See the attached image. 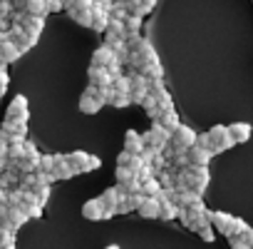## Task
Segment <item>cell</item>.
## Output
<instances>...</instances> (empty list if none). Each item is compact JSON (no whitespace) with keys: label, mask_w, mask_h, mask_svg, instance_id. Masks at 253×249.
<instances>
[{"label":"cell","mask_w":253,"mask_h":249,"mask_svg":"<svg viewBox=\"0 0 253 249\" xmlns=\"http://www.w3.org/2000/svg\"><path fill=\"white\" fill-rule=\"evenodd\" d=\"M124 150L126 152H132V155H139L144 150V140L137 130H126L124 132Z\"/></svg>","instance_id":"8fae6325"},{"label":"cell","mask_w":253,"mask_h":249,"mask_svg":"<svg viewBox=\"0 0 253 249\" xmlns=\"http://www.w3.org/2000/svg\"><path fill=\"white\" fill-rule=\"evenodd\" d=\"M139 192H142L144 197H157V194L162 192V185H159V180H157V177H149V180H144V182H142Z\"/></svg>","instance_id":"4316f807"},{"label":"cell","mask_w":253,"mask_h":249,"mask_svg":"<svg viewBox=\"0 0 253 249\" xmlns=\"http://www.w3.org/2000/svg\"><path fill=\"white\" fill-rule=\"evenodd\" d=\"M126 15H129V13H126V8H124L122 0H119V3H112V10H109V18H112V20H124Z\"/></svg>","instance_id":"836d02e7"},{"label":"cell","mask_w":253,"mask_h":249,"mask_svg":"<svg viewBox=\"0 0 253 249\" xmlns=\"http://www.w3.org/2000/svg\"><path fill=\"white\" fill-rule=\"evenodd\" d=\"M164 130H169V132H174L176 127H179V115H176V110H162V115H159V120H157Z\"/></svg>","instance_id":"d6986e66"},{"label":"cell","mask_w":253,"mask_h":249,"mask_svg":"<svg viewBox=\"0 0 253 249\" xmlns=\"http://www.w3.org/2000/svg\"><path fill=\"white\" fill-rule=\"evenodd\" d=\"M45 5H47V13H57V10L65 8V5H62V0H45Z\"/></svg>","instance_id":"c3c4849f"},{"label":"cell","mask_w":253,"mask_h":249,"mask_svg":"<svg viewBox=\"0 0 253 249\" xmlns=\"http://www.w3.org/2000/svg\"><path fill=\"white\" fill-rule=\"evenodd\" d=\"M238 239L243 242V244H248V247H253V227H246L241 234H238Z\"/></svg>","instance_id":"f6af8a7d"},{"label":"cell","mask_w":253,"mask_h":249,"mask_svg":"<svg viewBox=\"0 0 253 249\" xmlns=\"http://www.w3.org/2000/svg\"><path fill=\"white\" fill-rule=\"evenodd\" d=\"M52 167H55V157H52V155H40V160H38V172H52Z\"/></svg>","instance_id":"e575fe53"},{"label":"cell","mask_w":253,"mask_h":249,"mask_svg":"<svg viewBox=\"0 0 253 249\" xmlns=\"http://www.w3.org/2000/svg\"><path fill=\"white\" fill-rule=\"evenodd\" d=\"M8 82H10V77H8V70H0V97L5 95V90H8Z\"/></svg>","instance_id":"7dc6e473"},{"label":"cell","mask_w":253,"mask_h":249,"mask_svg":"<svg viewBox=\"0 0 253 249\" xmlns=\"http://www.w3.org/2000/svg\"><path fill=\"white\" fill-rule=\"evenodd\" d=\"M20 55H23V53L15 48V43H13V40H3V43H0V62H3V65L15 62Z\"/></svg>","instance_id":"7c38bea8"},{"label":"cell","mask_w":253,"mask_h":249,"mask_svg":"<svg viewBox=\"0 0 253 249\" xmlns=\"http://www.w3.org/2000/svg\"><path fill=\"white\" fill-rule=\"evenodd\" d=\"M25 222H28V214H25L20 207H5V219H3V224H8L13 232H18Z\"/></svg>","instance_id":"9c48e42d"},{"label":"cell","mask_w":253,"mask_h":249,"mask_svg":"<svg viewBox=\"0 0 253 249\" xmlns=\"http://www.w3.org/2000/svg\"><path fill=\"white\" fill-rule=\"evenodd\" d=\"M84 95L94 97L99 105H107V100H109V87H94V85H89V87L84 90Z\"/></svg>","instance_id":"f1b7e54d"},{"label":"cell","mask_w":253,"mask_h":249,"mask_svg":"<svg viewBox=\"0 0 253 249\" xmlns=\"http://www.w3.org/2000/svg\"><path fill=\"white\" fill-rule=\"evenodd\" d=\"M107 72H109L112 77H117V75H122V62H119V60L114 58V60H112L109 65H107Z\"/></svg>","instance_id":"bcb514c9"},{"label":"cell","mask_w":253,"mask_h":249,"mask_svg":"<svg viewBox=\"0 0 253 249\" xmlns=\"http://www.w3.org/2000/svg\"><path fill=\"white\" fill-rule=\"evenodd\" d=\"M142 165H144V162H142V157H139V155H132V160H129V165H126V167H129V170L137 175V170H139Z\"/></svg>","instance_id":"f907efd6"},{"label":"cell","mask_w":253,"mask_h":249,"mask_svg":"<svg viewBox=\"0 0 253 249\" xmlns=\"http://www.w3.org/2000/svg\"><path fill=\"white\" fill-rule=\"evenodd\" d=\"M122 23H124V30H126V33H139V30H142V15L129 13V15H126Z\"/></svg>","instance_id":"1f68e13d"},{"label":"cell","mask_w":253,"mask_h":249,"mask_svg":"<svg viewBox=\"0 0 253 249\" xmlns=\"http://www.w3.org/2000/svg\"><path fill=\"white\" fill-rule=\"evenodd\" d=\"M139 187H142V182H139V177H137V175H134V177H132L129 182H124V185H122V189H124L126 194H132V192H139Z\"/></svg>","instance_id":"ab89813d"},{"label":"cell","mask_w":253,"mask_h":249,"mask_svg":"<svg viewBox=\"0 0 253 249\" xmlns=\"http://www.w3.org/2000/svg\"><path fill=\"white\" fill-rule=\"evenodd\" d=\"M126 202L132 204V209H139V204L144 202V194L142 192H132V194H126Z\"/></svg>","instance_id":"7bdbcfd3"},{"label":"cell","mask_w":253,"mask_h":249,"mask_svg":"<svg viewBox=\"0 0 253 249\" xmlns=\"http://www.w3.org/2000/svg\"><path fill=\"white\" fill-rule=\"evenodd\" d=\"M107 105L122 110V107H129L132 100H129V95H119V92H112V90H109V100H107Z\"/></svg>","instance_id":"f546056e"},{"label":"cell","mask_w":253,"mask_h":249,"mask_svg":"<svg viewBox=\"0 0 253 249\" xmlns=\"http://www.w3.org/2000/svg\"><path fill=\"white\" fill-rule=\"evenodd\" d=\"M87 77H89V85H94V87H109L112 85V75L107 72V67H99V65H92L87 70Z\"/></svg>","instance_id":"ba28073f"},{"label":"cell","mask_w":253,"mask_h":249,"mask_svg":"<svg viewBox=\"0 0 253 249\" xmlns=\"http://www.w3.org/2000/svg\"><path fill=\"white\" fill-rule=\"evenodd\" d=\"M13 0H0V20H10L13 15Z\"/></svg>","instance_id":"74e56055"},{"label":"cell","mask_w":253,"mask_h":249,"mask_svg":"<svg viewBox=\"0 0 253 249\" xmlns=\"http://www.w3.org/2000/svg\"><path fill=\"white\" fill-rule=\"evenodd\" d=\"M196 234H199L204 242H213V239H216V237H213V227H211V224H204V227H199V229H196Z\"/></svg>","instance_id":"b9f144b4"},{"label":"cell","mask_w":253,"mask_h":249,"mask_svg":"<svg viewBox=\"0 0 253 249\" xmlns=\"http://www.w3.org/2000/svg\"><path fill=\"white\" fill-rule=\"evenodd\" d=\"M228 242H231V249H251L248 244H243L238 237H228Z\"/></svg>","instance_id":"db71d44e"},{"label":"cell","mask_w":253,"mask_h":249,"mask_svg":"<svg viewBox=\"0 0 253 249\" xmlns=\"http://www.w3.org/2000/svg\"><path fill=\"white\" fill-rule=\"evenodd\" d=\"M20 10H23V13H28V15H40V18H45V15H47V5H45V0H23Z\"/></svg>","instance_id":"e0dca14e"},{"label":"cell","mask_w":253,"mask_h":249,"mask_svg":"<svg viewBox=\"0 0 253 249\" xmlns=\"http://www.w3.org/2000/svg\"><path fill=\"white\" fill-rule=\"evenodd\" d=\"M33 192L38 194V199H40V204H45V202L50 199V185H38V187H35Z\"/></svg>","instance_id":"60d3db41"},{"label":"cell","mask_w":253,"mask_h":249,"mask_svg":"<svg viewBox=\"0 0 253 249\" xmlns=\"http://www.w3.org/2000/svg\"><path fill=\"white\" fill-rule=\"evenodd\" d=\"M124 197H126V192L122 189V185H114V187L104 189V194H102L99 199H102V204H104V207H117Z\"/></svg>","instance_id":"5bb4252c"},{"label":"cell","mask_w":253,"mask_h":249,"mask_svg":"<svg viewBox=\"0 0 253 249\" xmlns=\"http://www.w3.org/2000/svg\"><path fill=\"white\" fill-rule=\"evenodd\" d=\"M206 135H209V142H211V152H213V155L226 152V150H231V147L236 145L233 137L228 135V127H223V124H216V127H211Z\"/></svg>","instance_id":"6da1fadb"},{"label":"cell","mask_w":253,"mask_h":249,"mask_svg":"<svg viewBox=\"0 0 253 249\" xmlns=\"http://www.w3.org/2000/svg\"><path fill=\"white\" fill-rule=\"evenodd\" d=\"M246 227H248V224H246L243 219H238V217H233V234H231V237H238V234H241V232H243Z\"/></svg>","instance_id":"681fc988"},{"label":"cell","mask_w":253,"mask_h":249,"mask_svg":"<svg viewBox=\"0 0 253 249\" xmlns=\"http://www.w3.org/2000/svg\"><path fill=\"white\" fill-rule=\"evenodd\" d=\"M102 167V160L94 157V155H87V165H84V172H92V170H99Z\"/></svg>","instance_id":"ee69618b"},{"label":"cell","mask_w":253,"mask_h":249,"mask_svg":"<svg viewBox=\"0 0 253 249\" xmlns=\"http://www.w3.org/2000/svg\"><path fill=\"white\" fill-rule=\"evenodd\" d=\"M137 72H139V75H144L147 80H164V70H162L159 60H157V62H144Z\"/></svg>","instance_id":"44dd1931"},{"label":"cell","mask_w":253,"mask_h":249,"mask_svg":"<svg viewBox=\"0 0 253 249\" xmlns=\"http://www.w3.org/2000/svg\"><path fill=\"white\" fill-rule=\"evenodd\" d=\"M70 13V18L77 23V25H82V28H89L92 25V8H72V10H67Z\"/></svg>","instance_id":"ffe728a7"},{"label":"cell","mask_w":253,"mask_h":249,"mask_svg":"<svg viewBox=\"0 0 253 249\" xmlns=\"http://www.w3.org/2000/svg\"><path fill=\"white\" fill-rule=\"evenodd\" d=\"M139 217L144 219H157L159 217V199L157 197H144V202L139 204Z\"/></svg>","instance_id":"9a60e30c"},{"label":"cell","mask_w":253,"mask_h":249,"mask_svg":"<svg viewBox=\"0 0 253 249\" xmlns=\"http://www.w3.org/2000/svg\"><path fill=\"white\" fill-rule=\"evenodd\" d=\"M104 249H119V247H117V244H109V247H104Z\"/></svg>","instance_id":"680465c9"},{"label":"cell","mask_w":253,"mask_h":249,"mask_svg":"<svg viewBox=\"0 0 253 249\" xmlns=\"http://www.w3.org/2000/svg\"><path fill=\"white\" fill-rule=\"evenodd\" d=\"M194 145H199V147H206V150H211V142H209V135L204 132V135H196V142Z\"/></svg>","instance_id":"f5cc1de1"},{"label":"cell","mask_w":253,"mask_h":249,"mask_svg":"<svg viewBox=\"0 0 253 249\" xmlns=\"http://www.w3.org/2000/svg\"><path fill=\"white\" fill-rule=\"evenodd\" d=\"M251 249H253V247H251Z\"/></svg>","instance_id":"91938a15"},{"label":"cell","mask_w":253,"mask_h":249,"mask_svg":"<svg viewBox=\"0 0 253 249\" xmlns=\"http://www.w3.org/2000/svg\"><path fill=\"white\" fill-rule=\"evenodd\" d=\"M129 77L126 75H117V77H112V85H109V90L112 92H119V95H129Z\"/></svg>","instance_id":"484cf974"},{"label":"cell","mask_w":253,"mask_h":249,"mask_svg":"<svg viewBox=\"0 0 253 249\" xmlns=\"http://www.w3.org/2000/svg\"><path fill=\"white\" fill-rule=\"evenodd\" d=\"M122 3H124L126 13H134V15H142V18L152 13V8L147 3H142V0H122Z\"/></svg>","instance_id":"cb8c5ba5"},{"label":"cell","mask_w":253,"mask_h":249,"mask_svg":"<svg viewBox=\"0 0 253 249\" xmlns=\"http://www.w3.org/2000/svg\"><path fill=\"white\" fill-rule=\"evenodd\" d=\"M52 175H55V180H70V177H75V170L70 167L67 160H60V162H55Z\"/></svg>","instance_id":"d4e9b609"},{"label":"cell","mask_w":253,"mask_h":249,"mask_svg":"<svg viewBox=\"0 0 253 249\" xmlns=\"http://www.w3.org/2000/svg\"><path fill=\"white\" fill-rule=\"evenodd\" d=\"M114 177H117V185H124V182H129V180L134 177V172H132L129 167H122V165H117Z\"/></svg>","instance_id":"d6a6232c"},{"label":"cell","mask_w":253,"mask_h":249,"mask_svg":"<svg viewBox=\"0 0 253 249\" xmlns=\"http://www.w3.org/2000/svg\"><path fill=\"white\" fill-rule=\"evenodd\" d=\"M228 135L233 137V142H246L251 137V124L248 122H233L228 127Z\"/></svg>","instance_id":"ac0fdd59"},{"label":"cell","mask_w":253,"mask_h":249,"mask_svg":"<svg viewBox=\"0 0 253 249\" xmlns=\"http://www.w3.org/2000/svg\"><path fill=\"white\" fill-rule=\"evenodd\" d=\"M65 160L70 162V167H72V170H75V175H77V172H84V165H87V152L75 150V152L65 155Z\"/></svg>","instance_id":"7402d4cb"},{"label":"cell","mask_w":253,"mask_h":249,"mask_svg":"<svg viewBox=\"0 0 253 249\" xmlns=\"http://www.w3.org/2000/svg\"><path fill=\"white\" fill-rule=\"evenodd\" d=\"M186 157H189V165H201V167H209V162H211L213 152H211V150H206V147L191 145V147L186 150Z\"/></svg>","instance_id":"52a82bcc"},{"label":"cell","mask_w":253,"mask_h":249,"mask_svg":"<svg viewBox=\"0 0 253 249\" xmlns=\"http://www.w3.org/2000/svg\"><path fill=\"white\" fill-rule=\"evenodd\" d=\"M137 177H139V182H144V180H149V177H157V170L152 167V165H142L139 170H137Z\"/></svg>","instance_id":"f35d334b"},{"label":"cell","mask_w":253,"mask_h":249,"mask_svg":"<svg viewBox=\"0 0 253 249\" xmlns=\"http://www.w3.org/2000/svg\"><path fill=\"white\" fill-rule=\"evenodd\" d=\"M107 25H109V13H92V30H97V33H104L107 30Z\"/></svg>","instance_id":"4dcf8cb0"},{"label":"cell","mask_w":253,"mask_h":249,"mask_svg":"<svg viewBox=\"0 0 253 249\" xmlns=\"http://www.w3.org/2000/svg\"><path fill=\"white\" fill-rule=\"evenodd\" d=\"M28 100L23 97V95H18V97H13V102H10V107H8V120H23V122H28Z\"/></svg>","instance_id":"8992f818"},{"label":"cell","mask_w":253,"mask_h":249,"mask_svg":"<svg viewBox=\"0 0 253 249\" xmlns=\"http://www.w3.org/2000/svg\"><path fill=\"white\" fill-rule=\"evenodd\" d=\"M20 209L28 214V219H38V217H42V204H20Z\"/></svg>","instance_id":"8d00e7d4"},{"label":"cell","mask_w":253,"mask_h":249,"mask_svg":"<svg viewBox=\"0 0 253 249\" xmlns=\"http://www.w3.org/2000/svg\"><path fill=\"white\" fill-rule=\"evenodd\" d=\"M114 58H117V55H114V50H112L109 45H99V48L94 50V55H92V65L107 67V65H109Z\"/></svg>","instance_id":"2e32d148"},{"label":"cell","mask_w":253,"mask_h":249,"mask_svg":"<svg viewBox=\"0 0 253 249\" xmlns=\"http://www.w3.org/2000/svg\"><path fill=\"white\" fill-rule=\"evenodd\" d=\"M194 142H196V132L191 127H186V124H179V127L171 132V137H169V145L174 150H189Z\"/></svg>","instance_id":"3957f363"},{"label":"cell","mask_w":253,"mask_h":249,"mask_svg":"<svg viewBox=\"0 0 253 249\" xmlns=\"http://www.w3.org/2000/svg\"><path fill=\"white\" fill-rule=\"evenodd\" d=\"M169 137H171V132H169V130H164L159 122H154V124H152V130H147V132L142 135L144 147H152V150H159V152L169 145Z\"/></svg>","instance_id":"7a4b0ae2"},{"label":"cell","mask_w":253,"mask_h":249,"mask_svg":"<svg viewBox=\"0 0 253 249\" xmlns=\"http://www.w3.org/2000/svg\"><path fill=\"white\" fill-rule=\"evenodd\" d=\"M209 222L223 237H231L233 234V217L231 214H226V212H209Z\"/></svg>","instance_id":"277c9868"},{"label":"cell","mask_w":253,"mask_h":249,"mask_svg":"<svg viewBox=\"0 0 253 249\" xmlns=\"http://www.w3.org/2000/svg\"><path fill=\"white\" fill-rule=\"evenodd\" d=\"M20 25H23V30H28V33H33V35H38L40 38V33L45 30V18H40V15H23V20H20Z\"/></svg>","instance_id":"4fadbf2b"},{"label":"cell","mask_w":253,"mask_h":249,"mask_svg":"<svg viewBox=\"0 0 253 249\" xmlns=\"http://www.w3.org/2000/svg\"><path fill=\"white\" fill-rule=\"evenodd\" d=\"M13 5H18V8H20V5H23V0H13Z\"/></svg>","instance_id":"6f0895ef"},{"label":"cell","mask_w":253,"mask_h":249,"mask_svg":"<svg viewBox=\"0 0 253 249\" xmlns=\"http://www.w3.org/2000/svg\"><path fill=\"white\" fill-rule=\"evenodd\" d=\"M142 3H147L149 8H154V5H157V0H142Z\"/></svg>","instance_id":"9f6ffc18"},{"label":"cell","mask_w":253,"mask_h":249,"mask_svg":"<svg viewBox=\"0 0 253 249\" xmlns=\"http://www.w3.org/2000/svg\"><path fill=\"white\" fill-rule=\"evenodd\" d=\"M129 160H132V152H126V150H122V152H119V157H117V165L126 167V165H129Z\"/></svg>","instance_id":"816d5d0a"},{"label":"cell","mask_w":253,"mask_h":249,"mask_svg":"<svg viewBox=\"0 0 253 249\" xmlns=\"http://www.w3.org/2000/svg\"><path fill=\"white\" fill-rule=\"evenodd\" d=\"M0 135L3 137H10V135H15V137H28V122H23V120H3V130H0Z\"/></svg>","instance_id":"5b68a950"},{"label":"cell","mask_w":253,"mask_h":249,"mask_svg":"<svg viewBox=\"0 0 253 249\" xmlns=\"http://www.w3.org/2000/svg\"><path fill=\"white\" fill-rule=\"evenodd\" d=\"M102 214H104V204H102L99 197H97V199H87V202L82 204V217H84V219L97 222V219H102Z\"/></svg>","instance_id":"30bf717a"},{"label":"cell","mask_w":253,"mask_h":249,"mask_svg":"<svg viewBox=\"0 0 253 249\" xmlns=\"http://www.w3.org/2000/svg\"><path fill=\"white\" fill-rule=\"evenodd\" d=\"M80 110H82L84 115H94V112H99V110H102V105H99L94 97L82 95V97H80Z\"/></svg>","instance_id":"83f0119b"},{"label":"cell","mask_w":253,"mask_h":249,"mask_svg":"<svg viewBox=\"0 0 253 249\" xmlns=\"http://www.w3.org/2000/svg\"><path fill=\"white\" fill-rule=\"evenodd\" d=\"M176 212H179V207L171 202V199H167V197H162L159 199V219H176Z\"/></svg>","instance_id":"603a6c76"},{"label":"cell","mask_w":253,"mask_h":249,"mask_svg":"<svg viewBox=\"0 0 253 249\" xmlns=\"http://www.w3.org/2000/svg\"><path fill=\"white\" fill-rule=\"evenodd\" d=\"M0 249H18V247H15V242H13V244H0Z\"/></svg>","instance_id":"11a10c76"},{"label":"cell","mask_w":253,"mask_h":249,"mask_svg":"<svg viewBox=\"0 0 253 249\" xmlns=\"http://www.w3.org/2000/svg\"><path fill=\"white\" fill-rule=\"evenodd\" d=\"M13 242H15V232L0 222V244H13Z\"/></svg>","instance_id":"d590c367"}]
</instances>
